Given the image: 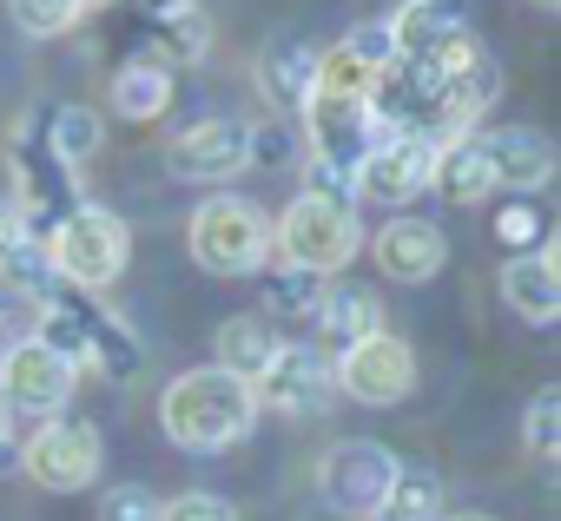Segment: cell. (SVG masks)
<instances>
[{
  "label": "cell",
  "mask_w": 561,
  "mask_h": 521,
  "mask_svg": "<svg viewBox=\"0 0 561 521\" xmlns=\"http://www.w3.org/2000/svg\"><path fill=\"white\" fill-rule=\"evenodd\" d=\"M495 238L508 244V257H515V251H541V244H548V211H541L535 198H508V205L495 211Z\"/></svg>",
  "instance_id": "30"
},
{
  "label": "cell",
  "mask_w": 561,
  "mask_h": 521,
  "mask_svg": "<svg viewBox=\"0 0 561 521\" xmlns=\"http://www.w3.org/2000/svg\"><path fill=\"white\" fill-rule=\"evenodd\" d=\"M397 482V455L370 436H351V442H331L324 462H318V495L331 514H351V521H370L377 501L390 495Z\"/></svg>",
  "instance_id": "8"
},
{
  "label": "cell",
  "mask_w": 561,
  "mask_h": 521,
  "mask_svg": "<svg viewBox=\"0 0 561 521\" xmlns=\"http://www.w3.org/2000/svg\"><path fill=\"white\" fill-rule=\"evenodd\" d=\"M430 192H443L449 205H482V198L495 192V172H489V146H482V132H462V139H443V146H436Z\"/></svg>",
  "instance_id": "23"
},
{
  "label": "cell",
  "mask_w": 561,
  "mask_h": 521,
  "mask_svg": "<svg viewBox=\"0 0 561 521\" xmlns=\"http://www.w3.org/2000/svg\"><path fill=\"white\" fill-rule=\"evenodd\" d=\"M185 244H192V265L211 271V278H251L271 265V218L257 211V198H238V192H218L192 211L185 224Z\"/></svg>",
  "instance_id": "3"
},
{
  "label": "cell",
  "mask_w": 561,
  "mask_h": 521,
  "mask_svg": "<svg viewBox=\"0 0 561 521\" xmlns=\"http://www.w3.org/2000/svg\"><path fill=\"white\" fill-rule=\"evenodd\" d=\"M535 8H541V14H554V8H561V0H535Z\"/></svg>",
  "instance_id": "40"
},
{
  "label": "cell",
  "mask_w": 561,
  "mask_h": 521,
  "mask_svg": "<svg viewBox=\"0 0 561 521\" xmlns=\"http://www.w3.org/2000/svg\"><path fill=\"white\" fill-rule=\"evenodd\" d=\"M522 442H528V455L554 462V449H561V396H554V390H541V396L528 403V416H522Z\"/></svg>",
  "instance_id": "31"
},
{
  "label": "cell",
  "mask_w": 561,
  "mask_h": 521,
  "mask_svg": "<svg viewBox=\"0 0 561 521\" xmlns=\"http://www.w3.org/2000/svg\"><path fill=\"white\" fill-rule=\"evenodd\" d=\"M0 285L14 298H54L60 278H54V257H47V238L14 211V198H0Z\"/></svg>",
  "instance_id": "16"
},
{
  "label": "cell",
  "mask_w": 561,
  "mask_h": 521,
  "mask_svg": "<svg viewBox=\"0 0 561 521\" xmlns=\"http://www.w3.org/2000/svg\"><path fill=\"white\" fill-rule=\"evenodd\" d=\"M337 47H344V54H351V60H357V67H364L370 80H377V73L390 67V60H397V40H390V21H364V27H351V34H344Z\"/></svg>",
  "instance_id": "32"
},
{
  "label": "cell",
  "mask_w": 561,
  "mask_h": 521,
  "mask_svg": "<svg viewBox=\"0 0 561 521\" xmlns=\"http://www.w3.org/2000/svg\"><path fill=\"white\" fill-rule=\"evenodd\" d=\"M211 350H218V370H231V377H244V383H257L264 377V363L277 357V331L264 324V317H225L218 324V337H211Z\"/></svg>",
  "instance_id": "25"
},
{
  "label": "cell",
  "mask_w": 561,
  "mask_h": 521,
  "mask_svg": "<svg viewBox=\"0 0 561 521\" xmlns=\"http://www.w3.org/2000/svg\"><path fill=\"white\" fill-rule=\"evenodd\" d=\"M47 146H54V159H60L67 172H80V165H93V159H100L106 126H100V113H93V106L67 100V106H54V119H47Z\"/></svg>",
  "instance_id": "28"
},
{
  "label": "cell",
  "mask_w": 561,
  "mask_h": 521,
  "mask_svg": "<svg viewBox=\"0 0 561 521\" xmlns=\"http://www.w3.org/2000/svg\"><path fill=\"white\" fill-rule=\"evenodd\" d=\"M100 429L93 422H73V416H47V422H34V436L21 442V468H27V482H41L47 495H80V488H93V475H100Z\"/></svg>",
  "instance_id": "7"
},
{
  "label": "cell",
  "mask_w": 561,
  "mask_h": 521,
  "mask_svg": "<svg viewBox=\"0 0 561 521\" xmlns=\"http://www.w3.org/2000/svg\"><path fill=\"white\" fill-rule=\"evenodd\" d=\"M482 146H489L495 192L528 198V192H541V185L554 178V146H548V132H535V126H495V132H482Z\"/></svg>",
  "instance_id": "19"
},
{
  "label": "cell",
  "mask_w": 561,
  "mask_h": 521,
  "mask_svg": "<svg viewBox=\"0 0 561 521\" xmlns=\"http://www.w3.org/2000/svg\"><path fill=\"white\" fill-rule=\"evenodd\" d=\"M126 251H133L126 218H119V211H106V205H87V198H80V205L47 231L54 278H60V285H73V291H93V298L126 271Z\"/></svg>",
  "instance_id": "4"
},
{
  "label": "cell",
  "mask_w": 561,
  "mask_h": 521,
  "mask_svg": "<svg viewBox=\"0 0 561 521\" xmlns=\"http://www.w3.org/2000/svg\"><path fill=\"white\" fill-rule=\"evenodd\" d=\"M126 8V21L139 27V21H152V14H165V8H179V0H119Z\"/></svg>",
  "instance_id": "36"
},
{
  "label": "cell",
  "mask_w": 561,
  "mask_h": 521,
  "mask_svg": "<svg viewBox=\"0 0 561 521\" xmlns=\"http://www.w3.org/2000/svg\"><path fill=\"white\" fill-rule=\"evenodd\" d=\"M495 285H502V304H508L522 324H554V317H561V265H554V244L515 251Z\"/></svg>",
  "instance_id": "20"
},
{
  "label": "cell",
  "mask_w": 561,
  "mask_h": 521,
  "mask_svg": "<svg viewBox=\"0 0 561 521\" xmlns=\"http://www.w3.org/2000/svg\"><path fill=\"white\" fill-rule=\"evenodd\" d=\"M8 442H14V416H8V403H0V455H8Z\"/></svg>",
  "instance_id": "37"
},
{
  "label": "cell",
  "mask_w": 561,
  "mask_h": 521,
  "mask_svg": "<svg viewBox=\"0 0 561 521\" xmlns=\"http://www.w3.org/2000/svg\"><path fill=\"white\" fill-rule=\"evenodd\" d=\"M159 429H165V442H179L192 455H225L257 429V396H251L244 377L205 363V370H185V377L165 383Z\"/></svg>",
  "instance_id": "1"
},
{
  "label": "cell",
  "mask_w": 561,
  "mask_h": 521,
  "mask_svg": "<svg viewBox=\"0 0 561 521\" xmlns=\"http://www.w3.org/2000/svg\"><path fill=\"white\" fill-rule=\"evenodd\" d=\"M100 521H159V495L146 482H119L100 495Z\"/></svg>",
  "instance_id": "33"
},
{
  "label": "cell",
  "mask_w": 561,
  "mask_h": 521,
  "mask_svg": "<svg viewBox=\"0 0 561 521\" xmlns=\"http://www.w3.org/2000/svg\"><path fill=\"white\" fill-rule=\"evenodd\" d=\"M443 521H495V514H482V508H462V514H443Z\"/></svg>",
  "instance_id": "39"
},
{
  "label": "cell",
  "mask_w": 561,
  "mask_h": 521,
  "mask_svg": "<svg viewBox=\"0 0 561 521\" xmlns=\"http://www.w3.org/2000/svg\"><path fill=\"white\" fill-rule=\"evenodd\" d=\"M133 34H139V54H152V60H165V67H192V60H205V47H211V21H205L198 0H179V8L139 21Z\"/></svg>",
  "instance_id": "22"
},
{
  "label": "cell",
  "mask_w": 561,
  "mask_h": 521,
  "mask_svg": "<svg viewBox=\"0 0 561 521\" xmlns=\"http://www.w3.org/2000/svg\"><path fill=\"white\" fill-rule=\"evenodd\" d=\"M41 304H47V298H41ZM54 304L67 311V324H73V337H80V370H93V377H106V383H133V377L146 370V344H139V331H133L113 304H100L93 291H73V285H60Z\"/></svg>",
  "instance_id": "5"
},
{
  "label": "cell",
  "mask_w": 561,
  "mask_h": 521,
  "mask_svg": "<svg viewBox=\"0 0 561 521\" xmlns=\"http://www.w3.org/2000/svg\"><path fill=\"white\" fill-rule=\"evenodd\" d=\"M93 0H8V21L27 34V40H60L87 21Z\"/></svg>",
  "instance_id": "29"
},
{
  "label": "cell",
  "mask_w": 561,
  "mask_h": 521,
  "mask_svg": "<svg viewBox=\"0 0 561 521\" xmlns=\"http://www.w3.org/2000/svg\"><path fill=\"white\" fill-rule=\"evenodd\" d=\"M324 291H331V278H311V271H291V265L264 271V324H311Z\"/></svg>",
  "instance_id": "27"
},
{
  "label": "cell",
  "mask_w": 561,
  "mask_h": 521,
  "mask_svg": "<svg viewBox=\"0 0 561 521\" xmlns=\"http://www.w3.org/2000/svg\"><path fill=\"white\" fill-rule=\"evenodd\" d=\"M8 337H14V304L0 298V344H8Z\"/></svg>",
  "instance_id": "38"
},
{
  "label": "cell",
  "mask_w": 561,
  "mask_h": 521,
  "mask_svg": "<svg viewBox=\"0 0 561 521\" xmlns=\"http://www.w3.org/2000/svg\"><path fill=\"white\" fill-rule=\"evenodd\" d=\"M390 40H397V60H416V67H449L476 47L469 14L456 0H403L390 14Z\"/></svg>",
  "instance_id": "13"
},
{
  "label": "cell",
  "mask_w": 561,
  "mask_h": 521,
  "mask_svg": "<svg viewBox=\"0 0 561 521\" xmlns=\"http://www.w3.org/2000/svg\"><path fill=\"white\" fill-rule=\"evenodd\" d=\"M436 73H443V119H449V139L476 132L482 113L502 100V67H495V54L476 40L462 60H449V67H436Z\"/></svg>",
  "instance_id": "17"
},
{
  "label": "cell",
  "mask_w": 561,
  "mask_h": 521,
  "mask_svg": "<svg viewBox=\"0 0 561 521\" xmlns=\"http://www.w3.org/2000/svg\"><path fill=\"white\" fill-rule=\"evenodd\" d=\"M298 159V132L285 119H271V126H251V165H271V172H285Z\"/></svg>",
  "instance_id": "35"
},
{
  "label": "cell",
  "mask_w": 561,
  "mask_h": 521,
  "mask_svg": "<svg viewBox=\"0 0 561 521\" xmlns=\"http://www.w3.org/2000/svg\"><path fill=\"white\" fill-rule=\"evenodd\" d=\"M8 172H14V211L47 238L73 205H80V172H67L47 146V126H21L14 146H8Z\"/></svg>",
  "instance_id": "6"
},
{
  "label": "cell",
  "mask_w": 561,
  "mask_h": 521,
  "mask_svg": "<svg viewBox=\"0 0 561 521\" xmlns=\"http://www.w3.org/2000/svg\"><path fill=\"white\" fill-rule=\"evenodd\" d=\"M251 396H257V409H277V416H324L337 396V370L318 344H277V357L264 363Z\"/></svg>",
  "instance_id": "10"
},
{
  "label": "cell",
  "mask_w": 561,
  "mask_h": 521,
  "mask_svg": "<svg viewBox=\"0 0 561 521\" xmlns=\"http://www.w3.org/2000/svg\"><path fill=\"white\" fill-rule=\"evenodd\" d=\"M443 514H449V501H443V475L423 468V462H397V482H390V495L377 501L370 521H443Z\"/></svg>",
  "instance_id": "26"
},
{
  "label": "cell",
  "mask_w": 561,
  "mask_h": 521,
  "mask_svg": "<svg viewBox=\"0 0 561 521\" xmlns=\"http://www.w3.org/2000/svg\"><path fill=\"white\" fill-rule=\"evenodd\" d=\"M370 257H377V271L390 285H430L443 265H449V238L443 224L416 218V211H397L377 238H370Z\"/></svg>",
  "instance_id": "15"
},
{
  "label": "cell",
  "mask_w": 561,
  "mask_h": 521,
  "mask_svg": "<svg viewBox=\"0 0 561 521\" xmlns=\"http://www.w3.org/2000/svg\"><path fill=\"white\" fill-rule=\"evenodd\" d=\"M430 165H436V139H410V132H383L370 146V159L357 165V198L377 205H410L430 192Z\"/></svg>",
  "instance_id": "14"
},
{
  "label": "cell",
  "mask_w": 561,
  "mask_h": 521,
  "mask_svg": "<svg viewBox=\"0 0 561 521\" xmlns=\"http://www.w3.org/2000/svg\"><path fill=\"white\" fill-rule=\"evenodd\" d=\"M271 251H277V265L311 271V278L344 271L351 257L364 251L357 198H337V192H311V185H305V192L285 205V218L271 224Z\"/></svg>",
  "instance_id": "2"
},
{
  "label": "cell",
  "mask_w": 561,
  "mask_h": 521,
  "mask_svg": "<svg viewBox=\"0 0 561 521\" xmlns=\"http://www.w3.org/2000/svg\"><path fill=\"white\" fill-rule=\"evenodd\" d=\"M311 86H318V47L311 40H298V34L264 40V54H257V93L271 100L277 119H298L305 100H311Z\"/></svg>",
  "instance_id": "18"
},
{
  "label": "cell",
  "mask_w": 561,
  "mask_h": 521,
  "mask_svg": "<svg viewBox=\"0 0 561 521\" xmlns=\"http://www.w3.org/2000/svg\"><path fill=\"white\" fill-rule=\"evenodd\" d=\"M73 383H80V370L67 357H54L41 337H14L0 350V403H8V416L47 422L73 403Z\"/></svg>",
  "instance_id": "9"
},
{
  "label": "cell",
  "mask_w": 561,
  "mask_h": 521,
  "mask_svg": "<svg viewBox=\"0 0 561 521\" xmlns=\"http://www.w3.org/2000/svg\"><path fill=\"white\" fill-rule=\"evenodd\" d=\"M311 331H318V350L337 363L344 350H357L364 337L383 331V304L370 291H357V285H331L324 304H318V317H311Z\"/></svg>",
  "instance_id": "21"
},
{
  "label": "cell",
  "mask_w": 561,
  "mask_h": 521,
  "mask_svg": "<svg viewBox=\"0 0 561 521\" xmlns=\"http://www.w3.org/2000/svg\"><path fill=\"white\" fill-rule=\"evenodd\" d=\"M165 106H172V67L152 60V54H126V60L113 67V113L133 119V126H146V119H159Z\"/></svg>",
  "instance_id": "24"
},
{
  "label": "cell",
  "mask_w": 561,
  "mask_h": 521,
  "mask_svg": "<svg viewBox=\"0 0 561 521\" xmlns=\"http://www.w3.org/2000/svg\"><path fill=\"white\" fill-rule=\"evenodd\" d=\"M331 370H337V396H357L364 409H390V403H403L416 390V350L403 337H390V331L364 337Z\"/></svg>",
  "instance_id": "12"
},
{
  "label": "cell",
  "mask_w": 561,
  "mask_h": 521,
  "mask_svg": "<svg viewBox=\"0 0 561 521\" xmlns=\"http://www.w3.org/2000/svg\"><path fill=\"white\" fill-rule=\"evenodd\" d=\"M251 165V126L244 119H192L165 139V172L185 185H218Z\"/></svg>",
  "instance_id": "11"
},
{
  "label": "cell",
  "mask_w": 561,
  "mask_h": 521,
  "mask_svg": "<svg viewBox=\"0 0 561 521\" xmlns=\"http://www.w3.org/2000/svg\"><path fill=\"white\" fill-rule=\"evenodd\" d=\"M159 521H238V508L211 488H185V495L159 501Z\"/></svg>",
  "instance_id": "34"
}]
</instances>
